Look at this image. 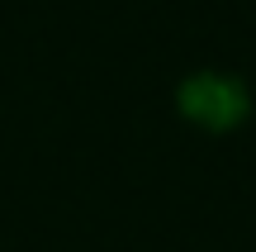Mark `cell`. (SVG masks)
<instances>
[{
  "instance_id": "1",
  "label": "cell",
  "mask_w": 256,
  "mask_h": 252,
  "mask_svg": "<svg viewBox=\"0 0 256 252\" xmlns=\"http://www.w3.org/2000/svg\"><path fill=\"white\" fill-rule=\"evenodd\" d=\"M176 105L190 124H200L204 133H228L247 119L252 100H247V86L228 72H194L180 81L176 91Z\"/></svg>"
}]
</instances>
